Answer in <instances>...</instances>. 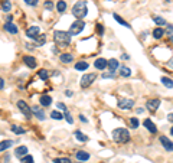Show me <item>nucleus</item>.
<instances>
[{"instance_id": "nucleus-1", "label": "nucleus", "mask_w": 173, "mask_h": 163, "mask_svg": "<svg viewBox=\"0 0 173 163\" xmlns=\"http://www.w3.org/2000/svg\"><path fill=\"white\" fill-rule=\"evenodd\" d=\"M87 13H88V7H87V3H85L84 0H80V2H76L74 4V7H72V15L78 19V20H82L85 16H87Z\"/></svg>"}, {"instance_id": "nucleus-2", "label": "nucleus", "mask_w": 173, "mask_h": 163, "mask_svg": "<svg viewBox=\"0 0 173 163\" xmlns=\"http://www.w3.org/2000/svg\"><path fill=\"white\" fill-rule=\"evenodd\" d=\"M113 139L117 143H127V142H130V133H128L127 129L120 127V129H115L113 131Z\"/></svg>"}, {"instance_id": "nucleus-3", "label": "nucleus", "mask_w": 173, "mask_h": 163, "mask_svg": "<svg viewBox=\"0 0 173 163\" xmlns=\"http://www.w3.org/2000/svg\"><path fill=\"white\" fill-rule=\"evenodd\" d=\"M54 39L58 45H69L71 43V33L65 30H55L54 32Z\"/></svg>"}, {"instance_id": "nucleus-4", "label": "nucleus", "mask_w": 173, "mask_h": 163, "mask_svg": "<svg viewBox=\"0 0 173 163\" xmlns=\"http://www.w3.org/2000/svg\"><path fill=\"white\" fill-rule=\"evenodd\" d=\"M17 108H19L22 113L25 114V117L28 118V120H29V118L32 117V114H33V113H32V108H30L29 105L26 104L23 100H19V101H17Z\"/></svg>"}, {"instance_id": "nucleus-5", "label": "nucleus", "mask_w": 173, "mask_h": 163, "mask_svg": "<svg viewBox=\"0 0 173 163\" xmlns=\"http://www.w3.org/2000/svg\"><path fill=\"white\" fill-rule=\"evenodd\" d=\"M85 28V23L84 20H75L74 23L71 25V28H69V33L71 35H78L82 32V29Z\"/></svg>"}, {"instance_id": "nucleus-6", "label": "nucleus", "mask_w": 173, "mask_h": 163, "mask_svg": "<svg viewBox=\"0 0 173 163\" xmlns=\"http://www.w3.org/2000/svg\"><path fill=\"white\" fill-rule=\"evenodd\" d=\"M95 78H97V74H85V75H82V78H81V87L82 88L89 87L95 81Z\"/></svg>"}, {"instance_id": "nucleus-7", "label": "nucleus", "mask_w": 173, "mask_h": 163, "mask_svg": "<svg viewBox=\"0 0 173 163\" xmlns=\"http://www.w3.org/2000/svg\"><path fill=\"white\" fill-rule=\"evenodd\" d=\"M159 105H160V100H159V98H152V100H147V103H146L147 110L152 111V113H154V111L159 108Z\"/></svg>"}, {"instance_id": "nucleus-8", "label": "nucleus", "mask_w": 173, "mask_h": 163, "mask_svg": "<svg viewBox=\"0 0 173 163\" xmlns=\"http://www.w3.org/2000/svg\"><path fill=\"white\" fill-rule=\"evenodd\" d=\"M133 105H134V101L130 100V98H121L118 101V107L121 110H130L133 108Z\"/></svg>"}, {"instance_id": "nucleus-9", "label": "nucleus", "mask_w": 173, "mask_h": 163, "mask_svg": "<svg viewBox=\"0 0 173 163\" xmlns=\"http://www.w3.org/2000/svg\"><path fill=\"white\" fill-rule=\"evenodd\" d=\"M41 33V29H39V26H30L29 29L26 30V35H28V38L30 39H36Z\"/></svg>"}, {"instance_id": "nucleus-10", "label": "nucleus", "mask_w": 173, "mask_h": 163, "mask_svg": "<svg viewBox=\"0 0 173 163\" xmlns=\"http://www.w3.org/2000/svg\"><path fill=\"white\" fill-rule=\"evenodd\" d=\"M160 143H162V146L165 147L166 152H173V143H172V140H169L166 136H160Z\"/></svg>"}, {"instance_id": "nucleus-11", "label": "nucleus", "mask_w": 173, "mask_h": 163, "mask_svg": "<svg viewBox=\"0 0 173 163\" xmlns=\"http://www.w3.org/2000/svg\"><path fill=\"white\" fill-rule=\"evenodd\" d=\"M32 113H33V116L36 118H39V120H41V121H42V120H45V111H43L42 108H41V107H39V105H33V107H32Z\"/></svg>"}, {"instance_id": "nucleus-12", "label": "nucleus", "mask_w": 173, "mask_h": 163, "mask_svg": "<svg viewBox=\"0 0 173 163\" xmlns=\"http://www.w3.org/2000/svg\"><path fill=\"white\" fill-rule=\"evenodd\" d=\"M94 67L97 68V69H100V71H102V69H106V68L108 67V61L104 58H98V59H95Z\"/></svg>"}, {"instance_id": "nucleus-13", "label": "nucleus", "mask_w": 173, "mask_h": 163, "mask_svg": "<svg viewBox=\"0 0 173 163\" xmlns=\"http://www.w3.org/2000/svg\"><path fill=\"white\" fill-rule=\"evenodd\" d=\"M143 126L149 130V131H150V133H156V131H157L156 124H154V123H153L152 120H150V118H146V120L143 121Z\"/></svg>"}, {"instance_id": "nucleus-14", "label": "nucleus", "mask_w": 173, "mask_h": 163, "mask_svg": "<svg viewBox=\"0 0 173 163\" xmlns=\"http://www.w3.org/2000/svg\"><path fill=\"white\" fill-rule=\"evenodd\" d=\"M4 30H6V32H9V33H12V35H16L17 32H19L17 26L15 25V23H12V22H7V23L4 25Z\"/></svg>"}, {"instance_id": "nucleus-15", "label": "nucleus", "mask_w": 173, "mask_h": 163, "mask_svg": "<svg viewBox=\"0 0 173 163\" xmlns=\"http://www.w3.org/2000/svg\"><path fill=\"white\" fill-rule=\"evenodd\" d=\"M75 157L80 160V162H87V160L89 159V153L88 152H84V150H80V152H76Z\"/></svg>"}, {"instance_id": "nucleus-16", "label": "nucleus", "mask_w": 173, "mask_h": 163, "mask_svg": "<svg viewBox=\"0 0 173 163\" xmlns=\"http://www.w3.org/2000/svg\"><path fill=\"white\" fill-rule=\"evenodd\" d=\"M15 155H16V157L22 159L23 156L28 155V147H26V146H19L16 150H15Z\"/></svg>"}, {"instance_id": "nucleus-17", "label": "nucleus", "mask_w": 173, "mask_h": 163, "mask_svg": "<svg viewBox=\"0 0 173 163\" xmlns=\"http://www.w3.org/2000/svg\"><path fill=\"white\" fill-rule=\"evenodd\" d=\"M52 104V97L48 95V94H42L41 95V105H43V107H48V105Z\"/></svg>"}, {"instance_id": "nucleus-18", "label": "nucleus", "mask_w": 173, "mask_h": 163, "mask_svg": "<svg viewBox=\"0 0 173 163\" xmlns=\"http://www.w3.org/2000/svg\"><path fill=\"white\" fill-rule=\"evenodd\" d=\"M59 59H61L62 64H71L74 56H72V54H61L59 55Z\"/></svg>"}, {"instance_id": "nucleus-19", "label": "nucleus", "mask_w": 173, "mask_h": 163, "mask_svg": "<svg viewBox=\"0 0 173 163\" xmlns=\"http://www.w3.org/2000/svg\"><path fill=\"white\" fill-rule=\"evenodd\" d=\"M23 61H25L26 65H28L29 68H32V69H33V68H36V59H35L33 56H25V58H23Z\"/></svg>"}, {"instance_id": "nucleus-20", "label": "nucleus", "mask_w": 173, "mask_h": 163, "mask_svg": "<svg viewBox=\"0 0 173 163\" xmlns=\"http://www.w3.org/2000/svg\"><path fill=\"white\" fill-rule=\"evenodd\" d=\"M118 67H120V64H118V61L115 58H111L110 61H108V69H110V71H114L115 72V69H118Z\"/></svg>"}, {"instance_id": "nucleus-21", "label": "nucleus", "mask_w": 173, "mask_h": 163, "mask_svg": "<svg viewBox=\"0 0 173 163\" xmlns=\"http://www.w3.org/2000/svg\"><path fill=\"white\" fill-rule=\"evenodd\" d=\"M88 62H85V61H80V62L75 64V69L76 71H87L88 69Z\"/></svg>"}, {"instance_id": "nucleus-22", "label": "nucleus", "mask_w": 173, "mask_h": 163, "mask_svg": "<svg viewBox=\"0 0 173 163\" xmlns=\"http://www.w3.org/2000/svg\"><path fill=\"white\" fill-rule=\"evenodd\" d=\"M12 146H13V140H3V142H0V152L7 150L9 147Z\"/></svg>"}, {"instance_id": "nucleus-23", "label": "nucleus", "mask_w": 173, "mask_h": 163, "mask_svg": "<svg viewBox=\"0 0 173 163\" xmlns=\"http://www.w3.org/2000/svg\"><path fill=\"white\" fill-rule=\"evenodd\" d=\"M114 19H115V20H117L121 26H124V28H127V29H131V25H128V22H126L121 16H118L117 13H114Z\"/></svg>"}, {"instance_id": "nucleus-24", "label": "nucleus", "mask_w": 173, "mask_h": 163, "mask_svg": "<svg viewBox=\"0 0 173 163\" xmlns=\"http://www.w3.org/2000/svg\"><path fill=\"white\" fill-rule=\"evenodd\" d=\"M163 35H165V29L163 28H156V29L153 30V38L154 39H162Z\"/></svg>"}, {"instance_id": "nucleus-25", "label": "nucleus", "mask_w": 173, "mask_h": 163, "mask_svg": "<svg viewBox=\"0 0 173 163\" xmlns=\"http://www.w3.org/2000/svg\"><path fill=\"white\" fill-rule=\"evenodd\" d=\"M75 139H76V140H80V142H82V143L88 142V136H85L81 130H76V131H75Z\"/></svg>"}, {"instance_id": "nucleus-26", "label": "nucleus", "mask_w": 173, "mask_h": 163, "mask_svg": "<svg viewBox=\"0 0 173 163\" xmlns=\"http://www.w3.org/2000/svg\"><path fill=\"white\" fill-rule=\"evenodd\" d=\"M10 9H12V3H10L9 0H3V2H2V10H3L4 13H9Z\"/></svg>"}, {"instance_id": "nucleus-27", "label": "nucleus", "mask_w": 173, "mask_h": 163, "mask_svg": "<svg viewBox=\"0 0 173 163\" xmlns=\"http://www.w3.org/2000/svg\"><path fill=\"white\" fill-rule=\"evenodd\" d=\"M12 131H13L15 134H25V133H26V129H23V127H20V126L13 124V126H12Z\"/></svg>"}, {"instance_id": "nucleus-28", "label": "nucleus", "mask_w": 173, "mask_h": 163, "mask_svg": "<svg viewBox=\"0 0 173 163\" xmlns=\"http://www.w3.org/2000/svg\"><path fill=\"white\" fill-rule=\"evenodd\" d=\"M162 84L167 88H173V80L172 78H167V77H162Z\"/></svg>"}, {"instance_id": "nucleus-29", "label": "nucleus", "mask_w": 173, "mask_h": 163, "mask_svg": "<svg viewBox=\"0 0 173 163\" xmlns=\"http://www.w3.org/2000/svg\"><path fill=\"white\" fill-rule=\"evenodd\" d=\"M56 9H58L59 13H63L67 10V2H63V0H59L58 4H56Z\"/></svg>"}, {"instance_id": "nucleus-30", "label": "nucleus", "mask_w": 173, "mask_h": 163, "mask_svg": "<svg viewBox=\"0 0 173 163\" xmlns=\"http://www.w3.org/2000/svg\"><path fill=\"white\" fill-rule=\"evenodd\" d=\"M120 75L126 77V78H127V77H130L131 75V69L128 67H121V68H120Z\"/></svg>"}, {"instance_id": "nucleus-31", "label": "nucleus", "mask_w": 173, "mask_h": 163, "mask_svg": "<svg viewBox=\"0 0 173 163\" xmlns=\"http://www.w3.org/2000/svg\"><path fill=\"white\" fill-rule=\"evenodd\" d=\"M153 22H154L156 25H159V26L167 25V23H166V20H165V19H163V17H160V16H153Z\"/></svg>"}, {"instance_id": "nucleus-32", "label": "nucleus", "mask_w": 173, "mask_h": 163, "mask_svg": "<svg viewBox=\"0 0 173 163\" xmlns=\"http://www.w3.org/2000/svg\"><path fill=\"white\" fill-rule=\"evenodd\" d=\"M38 75H39V78H41V80H43V81H46L48 78H49V74H48L46 69H41V71L38 72Z\"/></svg>"}, {"instance_id": "nucleus-33", "label": "nucleus", "mask_w": 173, "mask_h": 163, "mask_svg": "<svg viewBox=\"0 0 173 163\" xmlns=\"http://www.w3.org/2000/svg\"><path fill=\"white\" fill-rule=\"evenodd\" d=\"M51 117L54 118V120H62V118H63V114H61L59 111H52V113H51Z\"/></svg>"}, {"instance_id": "nucleus-34", "label": "nucleus", "mask_w": 173, "mask_h": 163, "mask_svg": "<svg viewBox=\"0 0 173 163\" xmlns=\"http://www.w3.org/2000/svg\"><path fill=\"white\" fill-rule=\"evenodd\" d=\"M20 162H22V163H35V162H33V157H32V156H29V155L23 156V157L20 159Z\"/></svg>"}, {"instance_id": "nucleus-35", "label": "nucleus", "mask_w": 173, "mask_h": 163, "mask_svg": "<svg viewBox=\"0 0 173 163\" xmlns=\"http://www.w3.org/2000/svg\"><path fill=\"white\" fill-rule=\"evenodd\" d=\"M35 41H36V43H38V45H43V43L46 42V36H45V35H41V36H38Z\"/></svg>"}, {"instance_id": "nucleus-36", "label": "nucleus", "mask_w": 173, "mask_h": 163, "mask_svg": "<svg viewBox=\"0 0 173 163\" xmlns=\"http://www.w3.org/2000/svg\"><path fill=\"white\" fill-rule=\"evenodd\" d=\"M54 163H71V160L68 157H56V159H54Z\"/></svg>"}, {"instance_id": "nucleus-37", "label": "nucleus", "mask_w": 173, "mask_h": 163, "mask_svg": "<svg viewBox=\"0 0 173 163\" xmlns=\"http://www.w3.org/2000/svg\"><path fill=\"white\" fill-rule=\"evenodd\" d=\"M130 124L133 129H137L139 127V120H137V117H131L130 118Z\"/></svg>"}, {"instance_id": "nucleus-38", "label": "nucleus", "mask_w": 173, "mask_h": 163, "mask_svg": "<svg viewBox=\"0 0 173 163\" xmlns=\"http://www.w3.org/2000/svg\"><path fill=\"white\" fill-rule=\"evenodd\" d=\"M63 117H65V120H67L69 124H72V123H74V118H72V116L68 113V111H67V113H63Z\"/></svg>"}, {"instance_id": "nucleus-39", "label": "nucleus", "mask_w": 173, "mask_h": 163, "mask_svg": "<svg viewBox=\"0 0 173 163\" xmlns=\"http://www.w3.org/2000/svg\"><path fill=\"white\" fill-rule=\"evenodd\" d=\"M115 72L114 71H110V72H104L102 74V78H114Z\"/></svg>"}, {"instance_id": "nucleus-40", "label": "nucleus", "mask_w": 173, "mask_h": 163, "mask_svg": "<svg viewBox=\"0 0 173 163\" xmlns=\"http://www.w3.org/2000/svg\"><path fill=\"white\" fill-rule=\"evenodd\" d=\"M45 9H46V10H52V9H54V3H52L51 0H46V2H45Z\"/></svg>"}, {"instance_id": "nucleus-41", "label": "nucleus", "mask_w": 173, "mask_h": 163, "mask_svg": "<svg viewBox=\"0 0 173 163\" xmlns=\"http://www.w3.org/2000/svg\"><path fill=\"white\" fill-rule=\"evenodd\" d=\"M39 0H25V3L28 4V6H36L38 4Z\"/></svg>"}, {"instance_id": "nucleus-42", "label": "nucleus", "mask_w": 173, "mask_h": 163, "mask_svg": "<svg viewBox=\"0 0 173 163\" xmlns=\"http://www.w3.org/2000/svg\"><path fill=\"white\" fill-rule=\"evenodd\" d=\"M56 105H58V108H59V110H62L63 113H67V111H68V110H67V105L62 104V103H58Z\"/></svg>"}, {"instance_id": "nucleus-43", "label": "nucleus", "mask_w": 173, "mask_h": 163, "mask_svg": "<svg viewBox=\"0 0 173 163\" xmlns=\"http://www.w3.org/2000/svg\"><path fill=\"white\" fill-rule=\"evenodd\" d=\"M97 32H98L100 35H102V33H104V26L98 23V25H97Z\"/></svg>"}, {"instance_id": "nucleus-44", "label": "nucleus", "mask_w": 173, "mask_h": 163, "mask_svg": "<svg viewBox=\"0 0 173 163\" xmlns=\"http://www.w3.org/2000/svg\"><path fill=\"white\" fill-rule=\"evenodd\" d=\"M3 88H4V80L0 77V90H3Z\"/></svg>"}, {"instance_id": "nucleus-45", "label": "nucleus", "mask_w": 173, "mask_h": 163, "mask_svg": "<svg viewBox=\"0 0 173 163\" xmlns=\"http://www.w3.org/2000/svg\"><path fill=\"white\" fill-rule=\"evenodd\" d=\"M80 120H81L82 123H87V121H88V120H87V117H85V116H82V114L80 116Z\"/></svg>"}, {"instance_id": "nucleus-46", "label": "nucleus", "mask_w": 173, "mask_h": 163, "mask_svg": "<svg viewBox=\"0 0 173 163\" xmlns=\"http://www.w3.org/2000/svg\"><path fill=\"white\" fill-rule=\"evenodd\" d=\"M167 67H169V68H173V56L169 59V62H167Z\"/></svg>"}, {"instance_id": "nucleus-47", "label": "nucleus", "mask_w": 173, "mask_h": 163, "mask_svg": "<svg viewBox=\"0 0 173 163\" xmlns=\"http://www.w3.org/2000/svg\"><path fill=\"white\" fill-rule=\"evenodd\" d=\"M65 95H67V97H72V91H71V90H67V91H65Z\"/></svg>"}, {"instance_id": "nucleus-48", "label": "nucleus", "mask_w": 173, "mask_h": 163, "mask_svg": "<svg viewBox=\"0 0 173 163\" xmlns=\"http://www.w3.org/2000/svg\"><path fill=\"white\" fill-rule=\"evenodd\" d=\"M167 120H169V121H172V123H173V113H170L169 116H167Z\"/></svg>"}, {"instance_id": "nucleus-49", "label": "nucleus", "mask_w": 173, "mask_h": 163, "mask_svg": "<svg viewBox=\"0 0 173 163\" xmlns=\"http://www.w3.org/2000/svg\"><path fill=\"white\" fill-rule=\"evenodd\" d=\"M167 30H169V32H172V33H173V25H167Z\"/></svg>"}, {"instance_id": "nucleus-50", "label": "nucleus", "mask_w": 173, "mask_h": 163, "mask_svg": "<svg viewBox=\"0 0 173 163\" xmlns=\"http://www.w3.org/2000/svg\"><path fill=\"white\" fill-rule=\"evenodd\" d=\"M121 58H123V59H128V58H130V56H128V55H127V54H123V56H121Z\"/></svg>"}, {"instance_id": "nucleus-51", "label": "nucleus", "mask_w": 173, "mask_h": 163, "mask_svg": "<svg viewBox=\"0 0 173 163\" xmlns=\"http://www.w3.org/2000/svg\"><path fill=\"white\" fill-rule=\"evenodd\" d=\"M170 133H172V136H173V127H172V129H170Z\"/></svg>"}, {"instance_id": "nucleus-52", "label": "nucleus", "mask_w": 173, "mask_h": 163, "mask_svg": "<svg viewBox=\"0 0 173 163\" xmlns=\"http://www.w3.org/2000/svg\"><path fill=\"white\" fill-rule=\"evenodd\" d=\"M78 163H84V162H78Z\"/></svg>"}]
</instances>
